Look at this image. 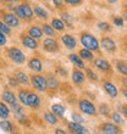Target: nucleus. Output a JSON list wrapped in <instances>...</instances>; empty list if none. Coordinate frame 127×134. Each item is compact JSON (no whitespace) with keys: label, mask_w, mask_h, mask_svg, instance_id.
Masks as SVG:
<instances>
[{"label":"nucleus","mask_w":127,"mask_h":134,"mask_svg":"<svg viewBox=\"0 0 127 134\" xmlns=\"http://www.w3.org/2000/svg\"><path fill=\"white\" fill-rule=\"evenodd\" d=\"M80 42L84 49H88L93 53H98L100 49V44H99V40L97 39V37H94L89 32H82L80 34Z\"/></svg>","instance_id":"1"},{"label":"nucleus","mask_w":127,"mask_h":134,"mask_svg":"<svg viewBox=\"0 0 127 134\" xmlns=\"http://www.w3.org/2000/svg\"><path fill=\"white\" fill-rule=\"evenodd\" d=\"M12 14L22 20H31L33 17V9L28 4H21V5L12 7Z\"/></svg>","instance_id":"2"},{"label":"nucleus","mask_w":127,"mask_h":134,"mask_svg":"<svg viewBox=\"0 0 127 134\" xmlns=\"http://www.w3.org/2000/svg\"><path fill=\"white\" fill-rule=\"evenodd\" d=\"M78 109H80L81 113L87 115V116L94 117L98 113V110H97V106L94 105V102L88 99H80V101H78Z\"/></svg>","instance_id":"3"},{"label":"nucleus","mask_w":127,"mask_h":134,"mask_svg":"<svg viewBox=\"0 0 127 134\" xmlns=\"http://www.w3.org/2000/svg\"><path fill=\"white\" fill-rule=\"evenodd\" d=\"M98 132L100 134H122V129L120 126H117L110 121H106V122L99 124Z\"/></svg>","instance_id":"4"},{"label":"nucleus","mask_w":127,"mask_h":134,"mask_svg":"<svg viewBox=\"0 0 127 134\" xmlns=\"http://www.w3.org/2000/svg\"><path fill=\"white\" fill-rule=\"evenodd\" d=\"M31 82L32 87L35 89V90H38V92H46L48 90V87H46V81H45V77L42 76V74L39 73H35L33 76H31Z\"/></svg>","instance_id":"5"},{"label":"nucleus","mask_w":127,"mask_h":134,"mask_svg":"<svg viewBox=\"0 0 127 134\" xmlns=\"http://www.w3.org/2000/svg\"><path fill=\"white\" fill-rule=\"evenodd\" d=\"M7 56L10 57V60L15 64H23L26 61V55L23 54L21 49L18 48H10L7 50Z\"/></svg>","instance_id":"6"},{"label":"nucleus","mask_w":127,"mask_h":134,"mask_svg":"<svg viewBox=\"0 0 127 134\" xmlns=\"http://www.w3.org/2000/svg\"><path fill=\"white\" fill-rule=\"evenodd\" d=\"M100 46H102L103 49L108 51L110 54H115L117 50V46H116V43L114 40L113 38H110V37H103L100 39V42H99Z\"/></svg>","instance_id":"7"},{"label":"nucleus","mask_w":127,"mask_h":134,"mask_svg":"<svg viewBox=\"0 0 127 134\" xmlns=\"http://www.w3.org/2000/svg\"><path fill=\"white\" fill-rule=\"evenodd\" d=\"M3 22L7 27H10V28H18V27H20V18L16 17V16H15L14 14H11V12L4 14Z\"/></svg>","instance_id":"8"},{"label":"nucleus","mask_w":127,"mask_h":134,"mask_svg":"<svg viewBox=\"0 0 127 134\" xmlns=\"http://www.w3.org/2000/svg\"><path fill=\"white\" fill-rule=\"evenodd\" d=\"M93 65H94L95 68H98L102 72H110V71L113 70L111 64H110L109 61H106L105 59H103V57H95L94 60H93Z\"/></svg>","instance_id":"9"},{"label":"nucleus","mask_w":127,"mask_h":134,"mask_svg":"<svg viewBox=\"0 0 127 134\" xmlns=\"http://www.w3.org/2000/svg\"><path fill=\"white\" fill-rule=\"evenodd\" d=\"M102 85H103V89L105 90V93L110 96V98H113V99L117 98V95H119V89H117V87L114 84L113 82L103 81Z\"/></svg>","instance_id":"10"},{"label":"nucleus","mask_w":127,"mask_h":134,"mask_svg":"<svg viewBox=\"0 0 127 134\" xmlns=\"http://www.w3.org/2000/svg\"><path fill=\"white\" fill-rule=\"evenodd\" d=\"M43 48L44 50L46 51H49V53H56L57 50H59V43L55 38H45L43 40Z\"/></svg>","instance_id":"11"},{"label":"nucleus","mask_w":127,"mask_h":134,"mask_svg":"<svg viewBox=\"0 0 127 134\" xmlns=\"http://www.w3.org/2000/svg\"><path fill=\"white\" fill-rule=\"evenodd\" d=\"M67 131L71 134H88V129L80 123H75V122H70L67 124Z\"/></svg>","instance_id":"12"},{"label":"nucleus","mask_w":127,"mask_h":134,"mask_svg":"<svg viewBox=\"0 0 127 134\" xmlns=\"http://www.w3.org/2000/svg\"><path fill=\"white\" fill-rule=\"evenodd\" d=\"M21 42H22V44H23L26 48H28V49L35 50L39 48V44H38V42H37V39L29 37L28 34H22L21 35Z\"/></svg>","instance_id":"13"},{"label":"nucleus","mask_w":127,"mask_h":134,"mask_svg":"<svg viewBox=\"0 0 127 134\" xmlns=\"http://www.w3.org/2000/svg\"><path fill=\"white\" fill-rule=\"evenodd\" d=\"M71 79H72L75 84H82L86 81V74L80 68H73L72 73H71Z\"/></svg>","instance_id":"14"},{"label":"nucleus","mask_w":127,"mask_h":134,"mask_svg":"<svg viewBox=\"0 0 127 134\" xmlns=\"http://www.w3.org/2000/svg\"><path fill=\"white\" fill-rule=\"evenodd\" d=\"M61 42H62V44L66 46L67 49H70V50H73L77 46V40H76V38H75L73 35H71V34H64L61 37Z\"/></svg>","instance_id":"15"},{"label":"nucleus","mask_w":127,"mask_h":134,"mask_svg":"<svg viewBox=\"0 0 127 134\" xmlns=\"http://www.w3.org/2000/svg\"><path fill=\"white\" fill-rule=\"evenodd\" d=\"M40 96L35 93H28V99H27V106L32 107V109H38L40 106Z\"/></svg>","instance_id":"16"},{"label":"nucleus","mask_w":127,"mask_h":134,"mask_svg":"<svg viewBox=\"0 0 127 134\" xmlns=\"http://www.w3.org/2000/svg\"><path fill=\"white\" fill-rule=\"evenodd\" d=\"M45 81H46V87H48V89H50V90H56V89L59 88V85H60V82H59L57 77L51 73L46 74Z\"/></svg>","instance_id":"17"},{"label":"nucleus","mask_w":127,"mask_h":134,"mask_svg":"<svg viewBox=\"0 0 127 134\" xmlns=\"http://www.w3.org/2000/svg\"><path fill=\"white\" fill-rule=\"evenodd\" d=\"M28 67L29 70H32L34 73H39V72L43 71V64L38 57H32L28 61Z\"/></svg>","instance_id":"18"},{"label":"nucleus","mask_w":127,"mask_h":134,"mask_svg":"<svg viewBox=\"0 0 127 134\" xmlns=\"http://www.w3.org/2000/svg\"><path fill=\"white\" fill-rule=\"evenodd\" d=\"M68 60H70L71 62L76 66V68H80V70H84V68H86L84 61H83L81 57L78 56V54L71 53L70 55H68Z\"/></svg>","instance_id":"19"},{"label":"nucleus","mask_w":127,"mask_h":134,"mask_svg":"<svg viewBox=\"0 0 127 134\" xmlns=\"http://www.w3.org/2000/svg\"><path fill=\"white\" fill-rule=\"evenodd\" d=\"M78 56L81 57L83 61H88V62H91V61H93L95 59L94 53L88 49H84V48H82V49L78 51Z\"/></svg>","instance_id":"20"},{"label":"nucleus","mask_w":127,"mask_h":134,"mask_svg":"<svg viewBox=\"0 0 127 134\" xmlns=\"http://www.w3.org/2000/svg\"><path fill=\"white\" fill-rule=\"evenodd\" d=\"M1 99L3 102H6V104H14L17 100V96L15 95V93H12L11 90H4L3 95H1Z\"/></svg>","instance_id":"21"},{"label":"nucleus","mask_w":127,"mask_h":134,"mask_svg":"<svg viewBox=\"0 0 127 134\" xmlns=\"http://www.w3.org/2000/svg\"><path fill=\"white\" fill-rule=\"evenodd\" d=\"M50 111L56 117H64V115L66 112V109H65V106L61 105V104H53L51 107H50Z\"/></svg>","instance_id":"22"},{"label":"nucleus","mask_w":127,"mask_h":134,"mask_svg":"<svg viewBox=\"0 0 127 134\" xmlns=\"http://www.w3.org/2000/svg\"><path fill=\"white\" fill-rule=\"evenodd\" d=\"M110 118H111V122H113V123L117 124V126H120V127L125 124L124 116H122L120 112H117V111H114V112L110 115Z\"/></svg>","instance_id":"23"},{"label":"nucleus","mask_w":127,"mask_h":134,"mask_svg":"<svg viewBox=\"0 0 127 134\" xmlns=\"http://www.w3.org/2000/svg\"><path fill=\"white\" fill-rule=\"evenodd\" d=\"M28 35L32 37V38H34V39H40L43 37L42 28L38 27V26H32V27H29V29H28Z\"/></svg>","instance_id":"24"},{"label":"nucleus","mask_w":127,"mask_h":134,"mask_svg":"<svg viewBox=\"0 0 127 134\" xmlns=\"http://www.w3.org/2000/svg\"><path fill=\"white\" fill-rule=\"evenodd\" d=\"M50 26L54 28V31H57V32H62V31H65V28H66L65 23L61 21L60 18H53Z\"/></svg>","instance_id":"25"},{"label":"nucleus","mask_w":127,"mask_h":134,"mask_svg":"<svg viewBox=\"0 0 127 134\" xmlns=\"http://www.w3.org/2000/svg\"><path fill=\"white\" fill-rule=\"evenodd\" d=\"M115 66H116V70L119 73L122 74L124 77H127V62L119 60L115 62Z\"/></svg>","instance_id":"26"},{"label":"nucleus","mask_w":127,"mask_h":134,"mask_svg":"<svg viewBox=\"0 0 127 134\" xmlns=\"http://www.w3.org/2000/svg\"><path fill=\"white\" fill-rule=\"evenodd\" d=\"M97 110H98V112L100 113L102 116L106 117V118H110V115H111V112H110V107H109V105H108L106 102H103V104H100V105H99V107Z\"/></svg>","instance_id":"27"},{"label":"nucleus","mask_w":127,"mask_h":134,"mask_svg":"<svg viewBox=\"0 0 127 134\" xmlns=\"http://www.w3.org/2000/svg\"><path fill=\"white\" fill-rule=\"evenodd\" d=\"M0 129L5 132V133H11V132H14V126H12L10 121L1 120L0 121Z\"/></svg>","instance_id":"28"},{"label":"nucleus","mask_w":127,"mask_h":134,"mask_svg":"<svg viewBox=\"0 0 127 134\" xmlns=\"http://www.w3.org/2000/svg\"><path fill=\"white\" fill-rule=\"evenodd\" d=\"M10 116V109L9 106L5 105V102L0 101V118L1 120H7Z\"/></svg>","instance_id":"29"},{"label":"nucleus","mask_w":127,"mask_h":134,"mask_svg":"<svg viewBox=\"0 0 127 134\" xmlns=\"http://www.w3.org/2000/svg\"><path fill=\"white\" fill-rule=\"evenodd\" d=\"M44 120H45L49 124H51V126H55V124L59 122L57 117L55 116V115H54L51 111H48V112L44 113Z\"/></svg>","instance_id":"30"},{"label":"nucleus","mask_w":127,"mask_h":134,"mask_svg":"<svg viewBox=\"0 0 127 134\" xmlns=\"http://www.w3.org/2000/svg\"><path fill=\"white\" fill-rule=\"evenodd\" d=\"M61 21L65 23V26H67L68 28H72V25H73V17L71 16L68 12H64L61 14Z\"/></svg>","instance_id":"31"},{"label":"nucleus","mask_w":127,"mask_h":134,"mask_svg":"<svg viewBox=\"0 0 127 134\" xmlns=\"http://www.w3.org/2000/svg\"><path fill=\"white\" fill-rule=\"evenodd\" d=\"M33 14L39 18H43V20H46L48 18V12H46L43 7L40 6H34V10H33Z\"/></svg>","instance_id":"32"},{"label":"nucleus","mask_w":127,"mask_h":134,"mask_svg":"<svg viewBox=\"0 0 127 134\" xmlns=\"http://www.w3.org/2000/svg\"><path fill=\"white\" fill-rule=\"evenodd\" d=\"M16 79H17L18 83H21V84H27L29 82L28 76H27L25 72H22V71H17V72H16Z\"/></svg>","instance_id":"33"},{"label":"nucleus","mask_w":127,"mask_h":134,"mask_svg":"<svg viewBox=\"0 0 127 134\" xmlns=\"http://www.w3.org/2000/svg\"><path fill=\"white\" fill-rule=\"evenodd\" d=\"M42 32L45 35L50 37V38L55 37V31H54V28L50 25H46V23H44V25L42 26Z\"/></svg>","instance_id":"34"},{"label":"nucleus","mask_w":127,"mask_h":134,"mask_svg":"<svg viewBox=\"0 0 127 134\" xmlns=\"http://www.w3.org/2000/svg\"><path fill=\"white\" fill-rule=\"evenodd\" d=\"M28 90H26V89H20V92H18V99L21 101L22 105H26L27 106V99H28Z\"/></svg>","instance_id":"35"},{"label":"nucleus","mask_w":127,"mask_h":134,"mask_svg":"<svg viewBox=\"0 0 127 134\" xmlns=\"http://www.w3.org/2000/svg\"><path fill=\"white\" fill-rule=\"evenodd\" d=\"M84 74H86V77H88L92 82L99 81V76L95 73V72L92 70V68H86V73H84Z\"/></svg>","instance_id":"36"},{"label":"nucleus","mask_w":127,"mask_h":134,"mask_svg":"<svg viewBox=\"0 0 127 134\" xmlns=\"http://www.w3.org/2000/svg\"><path fill=\"white\" fill-rule=\"evenodd\" d=\"M10 112H12L16 115V113H20V112H23V105L21 104H17V102H14V104H10Z\"/></svg>","instance_id":"37"},{"label":"nucleus","mask_w":127,"mask_h":134,"mask_svg":"<svg viewBox=\"0 0 127 134\" xmlns=\"http://www.w3.org/2000/svg\"><path fill=\"white\" fill-rule=\"evenodd\" d=\"M71 120H72V122H75V123H80V124H84V122H86L84 118L77 112L71 113Z\"/></svg>","instance_id":"38"},{"label":"nucleus","mask_w":127,"mask_h":134,"mask_svg":"<svg viewBox=\"0 0 127 134\" xmlns=\"http://www.w3.org/2000/svg\"><path fill=\"white\" fill-rule=\"evenodd\" d=\"M97 26H98V28L100 29L102 32H106V33H108V32H111V29H113V28H111V25H110V23H108V22H102V21H100V22H98V25H97Z\"/></svg>","instance_id":"39"},{"label":"nucleus","mask_w":127,"mask_h":134,"mask_svg":"<svg viewBox=\"0 0 127 134\" xmlns=\"http://www.w3.org/2000/svg\"><path fill=\"white\" fill-rule=\"evenodd\" d=\"M0 32H3L5 35L10 34V33H11V28H10V27H7V26L5 25L1 20H0Z\"/></svg>","instance_id":"40"},{"label":"nucleus","mask_w":127,"mask_h":134,"mask_svg":"<svg viewBox=\"0 0 127 134\" xmlns=\"http://www.w3.org/2000/svg\"><path fill=\"white\" fill-rule=\"evenodd\" d=\"M113 23L116 27H124V25H125V20H124V17H114V20H113Z\"/></svg>","instance_id":"41"},{"label":"nucleus","mask_w":127,"mask_h":134,"mask_svg":"<svg viewBox=\"0 0 127 134\" xmlns=\"http://www.w3.org/2000/svg\"><path fill=\"white\" fill-rule=\"evenodd\" d=\"M7 42V39H6V35L4 34L3 32H0V46H3L5 45Z\"/></svg>","instance_id":"42"},{"label":"nucleus","mask_w":127,"mask_h":134,"mask_svg":"<svg viewBox=\"0 0 127 134\" xmlns=\"http://www.w3.org/2000/svg\"><path fill=\"white\" fill-rule=\"evenodd\" d=\"M56 73L60 74V76H62V77H67V71L64 70V68H61V67H57L56 68Z\"/></svg>","instance_id":"43"},{"label":"nucleus","mask_w":127,"mask_h":134,"mask_svg":"<svg viewBox=\"0 0 127 134\" xmlns=\"http://www.w3.org/2000/svg\"><path fill=\"white\" fill-rule=\"evenodd\" d=\"M9 83H10L11 87H17L18 85V81L16 78H12V77H9Z\"/></svg>","instance_id":"44"},{"label":"nucleus","mask_w":127,"mask_h":134,"mask_svg":"<svg viewBox=\"0 0 127 134\" xmlns=\"http://www.w3.org/2000/svg\"><path fill=\"white\" fill-rule=\"evenodd\" d=\"M65 3L70 4V5H78V4L82 3V0H64Z\"/></svg>","instance_id":"45"},{"label":"nucleus","mask_w":127,"mask_h":134,"mask_svg":"<svg viewBox=\"0 0 127 134\" xmlns=\"http://www.w3.org/2000/svg\"><path fill=\"white\" fill-rule=\"evenodd\" d=\"M51 1L56 7H61L64 5V0H51Z\"/></svg>","instance_id":"46"},{"label":"nucleus","mask_w":127,"mask_h":134,"mask_svg":"<svg viewBox=\"0 0 127 134\" xmlns=\"http://www.w3.org/2000/svg\"><path fill=\"white\" fill-rule=\"evenodd\" d=\"M54 134H67V132L61 129V128H56V129L54 131Z\"/></svg>","instance_id":"47"},{"label":"nucleus","mask_w":127,"mask_h":134,"mask_svg":"<svg viewBox=\"0 0 127 134\" xmlns=\"http://www.w3.org/2000/svg\"><path fill=\"white\" fill-rule=\"evenodd\" d=\"M121 83H122V85H124V88H127V77L121 78Z\"/></svg>","instance_id":"48"},{"label":"nucleus","mask_w":127,"mask_h":134,"mask_svg":"<svg viewBox=\"0 0 127 134\" xmlns=\"http://www.w3.org/2000/svg\"><path fill=\"white\" fill-rule=\"evenodd\" d=\"M121 115H124V117L127 120V105H124V110H122V113Z\"/></svg>","instance_id":"49"},{"label":"nucleus","mask_w":127,"mask_h":134,"mask_svg":"<svg viewBox=\"0 0 127 134\" xmlns=\"http://www.w3.org/2000/svg\"><path fill=\"white\" fill-rule=\"evenodd\" d=\"M121 93H122V95H124L125 98L127 99V88H122V89H121Z\"/></svg>","instance_id":"50"},{"label":"nucleus","mask_w":127,"mask_h":134,"mask_svg":"<svg viewBox=\"0 0 127 134\" xmlns=\"http://www.w3.org/2000/svg\"><path fill=\"white\" fill-rule=\"evenodd\" d=\"M122 110H124V105H119L117 106V112H120V113H122Z\"/></svg>","instance_id":"51"},{"label":"nucleus","mask_w":127,"mask_h":134,"mask_svg":"<svg viewBox=\"0 0 127 134\" xmlns=\"http://www.w3.org/2000/svg\"><path fill=\"white\" fill-rule=\"evenodd\" d=\"M106 1H108L109 4H111V5H113V4H116L117 0H106Z\"/></svg>","instance_id":"52"},{"label":"nucleus","mask_w":127,"mask_h":134,"mask_svg":"<svg viewBox=\"0 0 127 134\" xmlns=\"http://www.w3.org/2000/svg\"><path fill=\"white\" fill-rule=\"evenodd\" d=\"M88 134H100L99 132H93V133H88Z\"/></svg>","instance_id":"53"},{"label":"nucleus","mask_w":127,"mask_h":134,"mask_svg":"<svg viewBox=\"0 0 127 134\" xmlns=\"http://www.w3.org/2000/svg\"><path fill=\"white\" fill-rule=\"evenodd\" d=\"M11 134H21V133H18V132H11Z\"/></svg>","instance_id":"54"},{"label":"nucleus","mask_w":127,"mask_h":134,"mask_svg":"<svg viewBox=\"0 0 127 134\" xmlns=\"http://www.w3.org/2000/svg\"><path fill=\"white\" fill-rule=\"evenodd\" d=\"M7 1H15L16 3V1H21V0H7Z\"/></svg>","instance_id":"55"},{"label":"nucleus","mask_w":127,"mask_h":134,"mask_svg":"<svg viewBox=\"0 0 127 134\" xmlns=\"http://www.w3.org/2000/svg\"><path fill=\"white\" fill-rule=\"evenodd\" d=\"M125 18H126V20H127V12H126V14H125Z\"/></svg>","instance_id":"56"},{"label":"nucleus","mask_w":127,"mask_h":134,"mask_svg":"<svg viewBox=\"0 0 127 134\" xmlns=\"http://www.w3.org/2000/svg\"><path fill=\"white\" fill-rule=\"evenodd\" d=\"M43 1H48V0H43Z\"/></svg>","instance_id":"57"}]
</instances>
